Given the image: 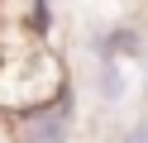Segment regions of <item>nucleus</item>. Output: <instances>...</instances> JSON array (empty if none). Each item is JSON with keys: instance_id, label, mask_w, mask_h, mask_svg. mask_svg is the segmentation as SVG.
Returning <instances> with one entry per match:
<instances>
[{"instance_id": "nucleus-1", "label": "nucleus", "mask_w": 148, "mask_h": 143, "mask_svg": "<svg viewBox=\"0 0 148 143\" xmlns=\"http://www.w3.org/2000/svg\"><path fill=\"white\" fill-rule=\"evenodd\" d=\"M67 67L43 43H14L0 53V114H29L67 91Z\"/></svg>"}, {"instance_id": "nucleus-4", "label": "nucleus", "mask_w": 148, "mask_h": 143, "mask_svg": "<svg viewBox=\"0 0 148 143\" xmlns=\"http://www.w3.org/2000/svg\"><path fill=\"white\" fill-rule=\"evenodd\" d=\"M124 62H100V72H96V95L105 105H119L124 100Z\"/></svg>"}, {"instance_id": "nucleus-5", "label": "nucleus", "mask_w": 148, "mask_h": 143, "mask_svg": "<svg viewBox=\"0 0 148 143\" xmlns=\"http://www.w3.org/2000/svg\"><path fill=\"white\" fill-rule=\"evenodd\" d=\"M119 143H148V119H134V124H124Z\"/></svg>"}, {"instance_id": "nucleus-2", "label": "nucleus", "mask_w": 148, "mask_h": 143, "mask_svg": "<svg viewBox=\"0 0 148 143\" xmlns=\"http://www.w3.org/2000/svg\"><path fill=\"white\" fill-rule=\"evenodd\" d=\"M72 133H77V95H72V86L53 105H38V110L10 119V143H72Z\"/></svg>"}, {"instance_id": "nucleus-6", "label": "nucleus", "mask_w": 148, "mask_h": 143, "mask_svg": "<svg viewBox=\"0 0 148 143\" xmlns=\"http://www.w3.org/2000/svg\"><path fill=\"white\" fill-rule=\"evenodd\" d=\"M143 76H148V53H143Z\"/></svg>"}, {"instance_id": "nucleus-3", "label": "nucleus", "mask_w": 148, "mask_h": 143, "mask_svg": "<svg viewBox=\"0 0 148 143\" xmlns=\"http://www.w3.org/2000/svg\"><path fill=\"white\" fill-rule=\"evenodd\" d=\"M96 53H100V62H134V57H143L148 48H143V34H138L134 24H115V29H105V34L96 38Z\"/></svg>"}]
</instances>
